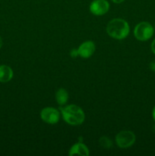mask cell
I'll return each instance as SVG.
<instances>
[{
	"mask_svg": "<svg viewBox=\"0 0 155 156\" xmlns=\"http://www.w3.org/2000/svg\"><path fill=\"white\" fill-rule=\"evenodd\" d=\"M64 120L72 126L81 125L85 119V114L80 107L75 105H70L64 108H60Z\"/></svg>",
	"mask_w": 155,
	"mask_h": 156,
	"instance_id": "obj_1",
	"label": "cell"
},
{
	"mask_svg": "<svg viewBox=\"0 0 155 156\" xmlns=\"http://www.w3.org/2000/svg\"><path fill=\"white\" fill-rule=\"evenodd\" d=\"M109 4L106 0H94L90 5V11L97 16H100L109 11Z\"/></svg>",
	"mask_w": 155,
	"mask_h": 156,
	"instance_id": "obj_6",
	"label": "cell"
},
{
	"mask_svg": "<svg viewBox=\"0 0 155 156\" xmlns=\"http://www.w3.org/2000/svg\"><path fill=\"white\" fill-rule=\"evenodd\" d=\"M153 130H154V131H155V126H153Z\"/></svg>",
	"mask_w": 155,
	"mask_h": 156,
	"instance_id": "obj_18",
	"label": "cell"
},
{
	"mask_svg": "<svg viewBox=\"0 0 155 156\" xmlns=\"http://www.w3.org/2000/svg\"><path fill=\"white\" fill-rule=\"evenodd\" d=\"M41 119L44 122L50 124H55L58 123L59 120V117L60 114L58 110L53 108H45L41 111L40 113Z\"/></svg>",
	"mask_w": 155,
	"mask_h": 156,
	"instance_id": "obj_5",
	"label": "cell"
},
{
	"mask_svg": "<svg viewBox=\"0 0 155 156\" xmlns=\"http://www.w3.org/2000/svg\"><path fill=\"white\" fill-rule=\"evenodd\" d=\"M95 50V44H94L93 41H85L83 44H81L79 48L78 49V56L84 58V59H87V58H89L90 56H91L94 54Z\"/></svg>",
	"mask_w": 155,
	"mask_h": 156,
	"instance_id": "obj_7",
	"label": "cell"
},
{
	"mask_svg": "<svg viewBox=\"0 0 155 156\" xmlns=\"http://www.w3.org/2000/svg\"><path fill=\"white\" fill-rule=\"evenodd\" d=\"M112 2L115 3V4H120V3L123 2L125 0H112Z\"/></svg>",
	"mask_w": 155,
	"mask_h": 156,
	"instance_id": "obj_15",
	"label": "cell"
},
{
	"mask_svg": "<svg viewBox=\"0 0 155 156\" xmlns=\"http://www.w3.org/2000/svg\"><path fill=\"white\" fill-rule=\"evenodd\" d=\"M56 99L59 105H64L68 100V91L64 88H59L56 94Z\"/></svg>",
	"mask_w": 155,
	"mask_h": 156,
	"instance_id": "obj_10",
	"label": "cell"
},
{
	"mask_svg": "<svg viewBox=\"0 0 155 156\" xmlns=\"http://www.w3.org/2000/svg\"><path fill=\"white\" fill-rule=\"evenodd\" d=\"M70 55H71V57H76V56H78V50H76V49H74V50H72L71 51Z\"/></svg>",
	"mask_w": 155,
	"mask_h": 156,
	"instance_id": "obj_12",
	"label": "cell"
},
{
	"mask_svg": "<svg viewBox=\"0 0 155 156\" xmlns=\"http://www.w3.org/2000/svg\"><path fill=\"white\" fill-rule=\"evenodd\" d=\"M152 117H153V120L155 121V107L153 108V111H152Z\"/></svg>",
	"mask_w": 155,
	"mask_h": 156,
	"instance_id": "obj_16",
	"label": "cell"
},
{
	"mask_svg": "<svg viewBox=\"0 0 155 156\" xmlns=\"http://www.w3.org/2000/svg\"><path fill=\"white\" fill-rule=\"evenodd\" d=\"M130 28L126 21L122 18H115L108 23L106 32L112 37L117 40H122L129 35Z\"/></svg>",
	"mask_w": 155,
	"mask_h": 156,
	"instance_id": "obj_2",
	"label": "cell"
},
{
	"mask_svg": "<svg viewBox=\"0 0 155 156\" xmlns=\"http://www.w3.org/2000/svg\"><path fill=\"white\" fill-rule=\"evenodd\" d=\"M100 146H103L105 149H109L112 146V141L109 137L102 136L100 139Z\"/></svg>",
	"mask_w": 155,
	"mask_h": 156,
	"instance_id": "obj_11",
	"label": "cell"
},
{
	"mask_svg": "<svg viewBox=\"0 0 155 156\" xmlns=\"http://www.w3.org/2000/svg\"><path fill=\"white\" fill-rule=\"evenodd\" d=\"M154 28L147 21H141L135 26L134 29V35L137 40L140 41H146L150 39L153 34Z\"/></svg>",
	"mask_w": 155,
	"mask_h": 156,
	"instance_id": "obj_3",
	"label": "cell"
},
{
	"mask_svg": "<svg viewBox=\"0 0 155 156\" xmlns=\"http://www.w3.org/2000/svg\"><path fill=\"white\" fill-rule=\"evenodd\" d=\"M135 133L132 131L123 130L115 136V142L119 147L129 148L132 146L135 142Z\"/></svg>",
	"mask_w": 155,
	"mask_h": 156,
	"instance_id": "obj_4",
	"label": "cell"
},
{
	"mask_svg": "<svg viewBox=\"0 0 155 156\" xmlns=\"http://www.w3.org/2000/svg\"><path fill=\"white\" fill-rule=\"evenodd\" d=\"M150 69L152 70L153 72H154L155 73V59L154 60L151 61L150 63Z\"/></svg>",
	"mask_w": 155,
	"mask_h": 156,
	"instance_id": "obj_13",
	"label": "cell"
},
{
	"mask_svg": "<svg viewBox=\"0 0 155 156\" xmlns=\"http://www.w3.org/2000/svg\"><path fill=\"white\" fill-rule=\"evenodd\" d=\"M151 50L153 53V54H155V39L151 43Z\"/></svg>",
	"mask_w": 155,
	"mask_h": 156,
	"instance_id": "obj_14",
	"label": "cell"
},
{
	"mask_svg": "<svg viewBox=\"0 0 155 156\" xmlns=\"http://www.w3.org/2000/svg\"><path fill=\"white\" fill-rule=\"evenodd\" d=\"M13 77V71L9 66H0V82L6 83L9 82Z\"/></svg>",
	"mask_w": 155,
	"mask_h": 156,
	"instance_id": "obj_9",
	"label": "cell"
},
{
	"mask_svg": "<svg viewBox=\"0 0 155 156\" xmlns=\"http://www.w3.org/2000/svg\"><path fill=\"white\" fill-rule=\"evenodd\" d=\"M68 154L69 155H78L81 156H88L89 155V150L84 143H78L70 149Z\"/></svg>",
	"mask_w": 155,
	"mask_h": 156,
	"instance_id": "obj_8",
	"label": "cell"
},
{
	"mask_svg": "<svg viewBox=\"0 0 155 156\" xmlns=\"http://www.w3.org/2000/svg\"><path fill=\"white\" fill-rule=\"evenodd\" d=\"M2 37H0V49L2 48Z\"/></svg>",
	"mask_w": 155,
	"mask_h": 156,
	"instance_id": "obj_17",
	"label": "cell"
}]
</instances>
